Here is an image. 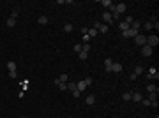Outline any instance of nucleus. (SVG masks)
<instances>
[{
  "label": "nucleus",
  "instance_id": "f704fd0d",
  "mask_svg": "<svg viewBox=\"0 0 159 118\" xmlns=\"http://www.w3.org/2000/svg\"><path fill=\"white\" fill-rule=\"evenodd\" d=\"M80 93H81L80 90H74V92H73V95H74V97H80Z\"/></svg>",
  "mask_w": 159,
  "mask_h": 118
},
{
  "label": "nucleus",
  "instance_id": "72a5a7b5",
  "mask_svg": "<svg viewBox=\"0 0 159 118\" xmlns=\"http://www.w3.org/2000/svg\"><path fill=\"white\" fill-rule=\"evenodd\" d=\"M138 78V76H136V74H134V72H133V74H131V76H129V79H131V81H134V79Z\"/></svg>",
  "mask_w": 159,
  "mask_h": 118
},
{
  "label": "nucleus",
  "instance_id": "bb28decb",
  "mask_svg": "<svg viewBox=\"0 0 159 118\" xmlns=\"http://www.w3.org/2000/svg\"><path fill=\"white\" fill-rule=\"evenodd\" d=\"M64 30H66V32H73V25H71V23L64 25Z\"/></svg>",
  "mask_w": 159,
  "mask_h": 118
},
{
  "label": "nucleus",
  "instance_id": "39448f33",
  "mask_svg": "<svg viewBox=\"0 0 159 118\" xmlns=\"http://www.w3.org/2000/svg\"><path fill=\"white\" fill-rule=\"evenodd\" d=\"M125 9H127V5H125V4H122V2L115 5V12H119V14H122V12H125Z\"/></svg>",
  "mask_w": 159,
  "mask_h": 118
},
{
  "label": "nucleus",
  "instance_id": "412c9836",
  "mask_svg": "<svg viewBox=\"0 0 159 118\" xmlns=\"http://www.w3.org/2000/svg\"><path fill=\"white\" fill-rule=\"evenodd\" d=\"M37 23H39V25H46V23H48V18H46V16H39Z\"/></svg>",
  "mask_w": 159,
  "mask_h": 118
},
{
  "label": "nucleus",
  "instance_id": "4be33fe9",
  "mask_svg": "<svg viewBox=\"0 0 159 118\" xmlns=\"http://www.w3.org/2000/svg\"><path fill=\"white\" fill-rule=\"evenodd\" d=\"M147 90H149V93H150V92H157V86H156V85H152V83H150V85H149V86H147Z\"/></svg>",
  "mask_w": 159,
  "mask_h": 118
},
{
  "label": "nucleus",
  "instance_id": "473e14b6",
  "mask_svg": "<svg viewBox=\"0 0 159 118\" xmlns=\"http://www.w3.org/2000/svg\"><path fill=\"white\" fill-rule=\"evenodd\" d=\"M18 16V9H12V14H11V18H16Z\"/></svg>",
  "mask_w": 159,
  "mask_h": 118
},
{
  "label": "nucleus",
  "instance_id": "c9c22d12",
  "mask_svg": "<svg viewBox=\"0 0 159 118\" xmlns=\"http://www.w3.org/2000/svg\"><path fill=\"white\" fill-rule=\"evenodd\" d=\"M20 118H27V116H20Z\"/></svg>",
  "mask_w": 159,
  "mask_h": 118
},
{
  "label": "nucleus",
  "instance_id": "f3484780",
  "mask_svg": "<svg viewBox=\"0 0 159 118\" xmlns=\"http://www.w3.org/2000/svg\"><path fill=\"white\" fill-rule=\"evenodd\" d=\"M99 5H103V7H108V9H110V5H112V0H101V2H99Z\"/></svg>",
  "mask_w": 159,
  "mask_h": 118
},
{
  "label": "nucleus",
  "instance_id": "9b49d317",
  "mask_svg": "<svg viewBox=\"0 0 159 118\" xmlns=\"http://www.w3.org/2000/svg\"><path fill=\"white\" fill-rule=\"evenodd\" d=\"M149 101L150 102H157V92H150L149 93Z\"/></svg>",
  "mask_w": 159,
  "mask_h": 118
},
{
  "label": "nucleus",
  "instance_id": "5701e85b",
  "mask_svg": "<svg viewBox=\"0 0 159 118\" xmlns=\"http://www.w3.org/2000/svg\"><path fill=\"white\" fill-rule=\"evenodd\" d=\"M88 49H90V44H88V42H85V44L81 46V51H85V53H88Z\"/></svg>",
  "mask_w": 159,
  "mask_h": 118
},
{
  "label": "nucleus",
  "instance_id": "c85d7f7f",
  "mask_svg": "<svg viewBox=\"0 0 159 118\" xmlns=\"http://www.w3.org/2000/svg\"><path fill=\"white\" fill-rule=\"evenodd\" d=\"M152 28H154V27H152V21H147V23H145V30H152Z\"/></svg>",
  "mask_w": 159,
  "mask_h": 118
},
{
  "label": "nucleus",
  "instance_id": "9d476101",
  "mask_svg": "<svg viewBox=\"0 0 159 118\" xmlns=\"http://www.w3.org/2000/svg\"><path fill=\"white\" fill-rule=\"evenodd\" d=\"M85 88H87V83H85V81H78V83H76V90L83 92Z\"/></svg>",
  "mask_w": 159,
  "mask_h": 118
},
{
  "label": "nucleus",
  "instance_id": "ddd939ff",
  "mask_svg": "<svg viewBox=\"0 0 159 118\" xmlns=\"http://www.w3.org/2000/svg\"><path fill=\"white\" fill-rule=\"evenodd\" d=\"M97 32L106 34V32H108V25H99V27H97Z\"/></svg>",
  "mask_w": 159,
  "mask_h": 118
},
{
  "label": "nucleus",
  "instance_id": "6ab92c4d",
  "mask_svg": "<svg viewBox=\"0 0 159 118\" xmlns=\"http://www.w3.org/2000/svg\"><path fill=\"white\" fill-rule=\"evenodd\" d=\"M85 102H87V104H88V106H92V104H94V102H96V97H94V95H88V97H87V101H85Z\"/></svg>",
  "mask_w": 159,
  "mask_h": 118
},
{
  "label": "nucleus",
  "instance_id": "cd10ccee",
  "mask_svg": "<svg viewBox=\"0 0 159 118\" xmlns=\"http://www.w3.org/2000/svg\"><path fill=\"white\" fill-rule=\"evenodd\" d=\"M57 86H58L60 90H67V83H57Z\"/></svg>",
  "mask_w": 159,
  "mask_h": 118
},
{
  "label": "nucleus",
  "instance_id": "7c9ffc66",
  "mask_svg": "<svg viewBox=\"0 0 159 118\" xmlns=\"http://www.w3.org/2000/svg\"><path fill=\"white\" fill-rule=\"evenodd\" d=\"M141 104H143V106H150V104H152V102H150V101H149V99H141Z\"/></svg>",
  "mask_w": 159,
  "mask_h": 118
},
{
  "label": "nucleus",
  "instance_id": "dca6fc26",
  "mask_svg": "<svg viewBox=\"0 0 159 118\" xmlns=\"http://www.w3.org/2000/svg\"><path fill=\"white\" fill-rule=\"evenodd\" d=\"M58 81H60V83H67V81H69V76H67V74H60V76H58Z\"/></svg>",
  "mask_w": 159,
  "mask_h": 118
},
{
  "label": "nucleus",
  "instance_id": "f257e3e1",
  "mask_svg": "<svg viewBox=\"0 0 159 118\" xmlns=\"http://www.w3.org/2000/svg\"><path fill=\"white\" fill-rule=\"evenodd\" d=\"M157 44H159V37H157V35H149V37H147V46L156 48Z\"/></svg>",
  "mask_w": 159,
  "mask_h": 118
},
{
  "label": "nucleus",
  "instance_id": "b1692460",
  "mask_svg": "<svg viewBox=\"0 0 159 118\" xmlns=\"http://www.w3.org/2000/svg\"><path fill=\"white\" fill-rule=\"evenodd\" d=\"M141 72H143V67H141V65H138V67L134 69V74H136V76H140Z\"/></svg>",
  "mask_w": 159,
  "mask_h": 118
},
{
  "label": "nucleus",
  "instance_id": "0eeeda50",
  "mask_svg": "<svg viewBox=\"0 0 159 118\" xmlns=\"http://www.w3.org/2000/svg\"><path fill=\"white\" fill-rule=\"evenodd\" d=\"M101 18H103L106 23H113V19H112V14H110L108 11H106V12H103V16H101Z\"/></svg>",
  "mask_w": 159,
  "mask_h": 118
},
{
  "label": "nucleus",
  "instance_id": "2f4dec72",
  "mask_svg": "<svg viewBox=\"0 0 159 118\" xmlns=\"http://www.w3.org/2000/svg\"><path fill=\"white\" fill-rule=\"evenodd\" d=\"M73 49H74V51H76V53H80V51H81V44H76V46H74V48H73Z\"/></svg>",
  "mask_w": 159,
  "mask_h": 118
},
{
  "label": "nucleus",
  "instance_id": "a211bd4d",
  "mask_svg": "<svg viewBox=\"0 0 159 118\" xmlns=\"http://www.w3.org/2000/svg\"><path fill=\"white\" fill-rule=\"evenodd\" d=\"M14 25H16V18H9V19H7V27H9V28H12Z\"/></svg>",
  "mask_w": 159,
  "mask_h": 118
},
{
  "label": "nucleus",
  "instance_id": "2eb2a0df",
  "mask_svg": "<svg viewBox=\"0 0 159 118\" xmlns=\"http://www.w3.org/2000/svg\"><path fill=\"white\" fill-rule=\"evenodd\" d=\"M67 90L74 92V90H76V83H74V81H67Z\"/></svg>",
  "mask_w": 159,
  "mask_h": 118
},
{
  "label": "nucleus",
  "instance_id": "7ed1b4c3",
  "mask_svg": "<svg viewBox=\"0 0 159 118\" xmlns=\"http://www.w3.org/2000/svg\"><path fill=\"white\" fill-rule=\"evenodd\" d=\"M134 42H136L138 46H145V44H147V35H141V34H138V35L134 37Z\"/></svg>",
  "mask_w": 159,
  "mask_h": 118
},
{
  "label": "nucleus",
  "instance_id": "a878e982",
  "mask_svg": "<svg viewBox=\"0 0 159 118\" xmlns=\"http://www.w3.org/2000/svg\"><path fill=\"white\" fill-rule=\"evenodd\" d=\"M83 81H85V83H87V86H90V85H92V83H94V79L90 78V76H87V78L83 79Z\"/></svg>",
  "mask_w": 159,
  "mask_h": 118
},
{
  "label": "nucleus",
  "instance_id": "423d86ee",
  "mask_svg": "<svg viewBox=\"0 0 159 118\" xmlns=\"http://www.w3.org/2000/svg\"><path fill=\"white\" fill-rule=\"evenodd\" d=\"M122 64H119V62H113V65H112V71L113 72H122Z\"/></svg>",
  "mask_w": 159,
  "mask_h": 118
},
{
  "label": "nucleus",
  "instance_id": "f8f14e48",
  "mask_svg": "<svg viewBox=\"0 0 159 118\" xmlns=\"http://www.w3.org/2000/svg\"><path fill=\"white\" fill-rule=\"evenodd\" d=\"M97 34H99V32H97L94 27H92V28H88V32H87V35H88V37H96Z\"/></svg>",
  "mask_w": 159,
  "mask_h": 118
},
{
  "label": "nucleus",
  "instance_id": "1a4fd4ad",
  "mask_svg": "<svg viewBox=\"0 0 159 118\" xmlns=\"http://www.w3.org/2000/svg\"><path fill=\"white\" fill-rule=\"evenodd\" d=\"M131 101H134V102H141V93H138V92L131 93Z\"/></svg>",
  "mask_w": 159,
  "mask_h": 118
},
{
  "label": "nucleus",
  "instance_id": "6e6552de",
  "mask_svg": "<svg viewBox=\"0 0 159 118\" xmlns=\"http://www.w3.org/2000/svg\"><path fill=\"white\" fill-rule=\"evenodd\" d=\"M112 65H113V60H112V58H106V60H104V69H106L108 72L112 71Z\"/></svg>",
  "mask_w": 159,
  "mask_h": 118
},
{
  "label": "nucleus",
  "instance_id": "aec40b11",
  "mask_svg": "<svg viewBox=\"0 0 159 118\" xmlns=\"http://www.w3.org/2000/svg\"><path fill=\"white\" fill-rule=\"evenodd\" d=\"M119 27H120V30H122V32H125V30L129 28V25H127L125 21H120V23H119Z\"/></svg>",
  "mask_w": 159,
  "mask_h": 118
},
{
  "label": "nucleus",
  "instance_id": "c756f323",
  "mask_svg": "<svg viewBox=\"0 0 159 118\" xmlns=\"http://www.w3.org/2000/svg\"><path fill=\"white\" fill-rule=\"evenodd\" d=\"M122 97H124V101H131V92H125Z\"/></svg>",
  "mask_w": 159,
  "mask_h": 118
},
{
  "label": "nucleus",
  "instance_id": "393cba45",
  "mask_svg": "<svg viewBox=\"0 0 159 118\" xmlns=\"http://www.w3.org/2000/svg\"><path fill=\"white\" fill-rule=\"evenodd\" d=\"M78 55H80V58H81V60H87V58H88V53H85V51H80Z\"/></svg>",
  "mask_w": 159,
  "mask_h": 118
},
{
  "label": "nucleus",
  "instance_id": "f03ea898",
  "mask_svg": "<svg viewBox=\"0 0 159 118\" xmlns=\"http://www.w3.org/2000/svg\"><path fill=\"white\" fill-rule=\"evenodd\" d=\"M136 35H138V30H134V28H127L125 32H122V37H125V39H127V37H133V39H134Z\"/></svg>",
  "mask_w": 159,
  "mask_h": 118
},
{
  "label": "nucleus",
  "instance_id": "4468645a",
  "mask_svg": "<svg viewBox=\"0 0 159 118\" xmlns=\"http://www.w3.org/2000/svg\"><path fill=\"white\" fill-rule=\"evenodd\" d=\"M7 69H9V72H14L16 71V64L14 62H7Z\"/></svg>",
  "mask_w": 159,
  "mask_h": 118
},
{
  "label": "nucleus",
  "instance_id": "20e7f679",
  "mask_svg": "<svg viewBox=\"0 0 159 118\" xmlns=\"http://www.w3.org/2000/svg\"><path fill=\"white\" fill-rule=\"evenodd\" d=\"M141 55H143V56H150V55H152V48L147 46V44L141 46Z\"/></svg>",
  "mask_w": 159,
  "mask_h": 118
}]
</instances>
